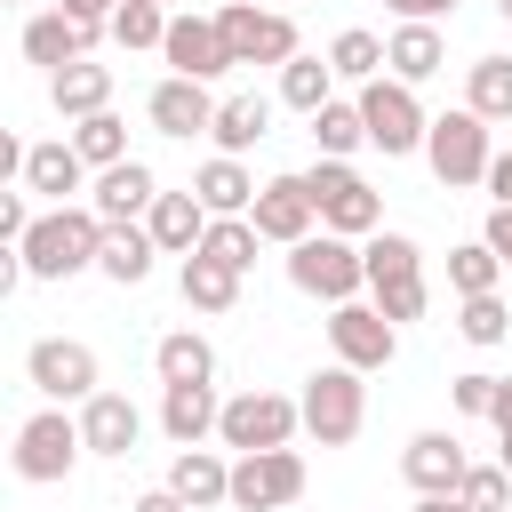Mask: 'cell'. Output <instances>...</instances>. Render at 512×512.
<instances>
[{
	"instance_id": "cell-1",
	"label": "cell",
	"mask_w": 512,
	"mask_h": 512,
	"mask_svg": "<svg viewBox=\"0 0 512 512\" xmlns=\"http://www.w3.org/2000/svg\"><path fill=\"white\" fill-rule=\"evenodd\" d=\"M24 272L32 280H72V272H96V256H104V216L88 208V200H72V208H40V224L24 232Z\"/></svg>"
},
{
	"instance_id": "cell-2",
	"label": "cell",
	"mask_w": 512,
	"mask_h": 512,
	"mask_svg": "<svg viewBox=\"0 0 512 512\" xmlns=\"http://www.w3.org/2000/svg\"><path fill=\"white\" fill-rule=\"evenodd\" d=\"M368 304L392 320V328H408V320H424L432 312V280H424V248L408 240V232H376L368 248Z\"/></svg>"
},
{
	"instance_id": "cell-3",
	"label": "cell",
	"mask_w": 512,
	"mask_h": 512,
	"mask_svg": "<svg viewBox=\"0 0 512 512\" xmlns=\"http://www.w3.org/2000/svg\"><path fill=\"white\" fill-rule=\"evenodd\" d=\"M216 32H224L232 72H240V64L288 72V64L304 56V48H296V16H288V8H264V0H224V8H216Z\"/></svg>"
},
{
	"instance_id": "cell-4",
	"label": "cell",
	"mask_w": 512,
	"mask_h": 512,
	"mask_svg": "<svg viewBox=\"0 0 512 512\" xmlns=\"http://www.w3.org/2000/svg\"><path fill=\"white\" fill-rule=\"evenodd\" d=\"M304 184H312L320 232H344V240H376V232H384V200H376V184H368L352 160H312Z\"/></svg>"
},
{
	"instance_id": "cell-5",
	"label": "cell",
	"mask_w": 512,
	"mask_h": 512,
	"mask_svg": "<svg viewBox=\"0 0 512 512\" xmlns=\"http://www.w3.org/2000/svg\"><path fill=\"white\" fill-rule=\"evenodd\" d=\"M296 400H304V432H312L320 448H352L360 424H368V384H360V368H344V360L312 368Z\"/></svg>"
},
{
	"instance_id": "cell-6",
	"label": "cell",
	"mask_w": 512,
	"mask_h": 512,
	"mask_svg": "<svg viewBox=\"0 0 512 512\" xmlns=\"http://www.w3.org/2000/svg\"><path fill=\"white\" fill-rule=\"evenodd\" d=\"M288 280L336 312V304H360V288H368V256H360L344 232H312V240L288 248Z\"/></svg>"
},
{
	"instance_id": "cell-7",
	"label": "cell",
	"mask_w": 512,
	"mask_h": 512,
	"mask_svg": "<svg viewBox=\"0 0 512 512\" xmlns=\"http://www.w3.org/2000/svg\"><path fill=\"white\" fill-rule=\"evenodd\" d=\"M424 168H432V176H440L448 192H464V184H488V168H496L488 120H480L472 104L440 112V120H432V136H424Z\"/></svg>"
},
{
	"instance_id": "cell-8",
	"label": "cell",
	"mask_w": 512,
	"mask_h": 512,
	"mask_svg": "<svg viewBox=\"0 0 512 512\" xmlns=\"http://www.w3.org/2000/svg\"><path fill=\"white\" fill-rule=\"evenodd\" d=\"M352 104H360V120H368V144H376L384 160H408V152H424V136H432V112L416 104V88H408V80H392V72H384V80H368Z\"/></svg>"
},
{
	"instance_id": "cell-9",
	"label": "cell",
	"mask_w": 512,
	"mask_h": 512,
	"mask_svg": "<svg viewBox=\"0 0 512 512\" xmlns=\"http://www.w3.org/2000/svg\"><path fill=\"white\" fill-rule=\"evenodd\" d=\"M296 432H304V400H288V392H232V400H224V424H216V440H224L232 456L288 448Z\"/></svg>"
},
{
	"instance_id": "cell-10",
	"label": "cell",
	"mask_w": 512,
	"mask_h": 512,
	"mask_svg": "<svg viewBox=\"0 0 512 512\" xmlns=\"http://www.w3.org/2000/svg\"><path fill=\"white\" fill-rule=\"evenodd\" d=\"M88 456V440H80V416H64V408H40V416H24L16 424V480H32V488H56V480H72V464Z\"/></svg>"
},
{
	"instance_id": "cell-11",
	"label": "cell",
	"mask_w": 512,
	"mask_h": 512,
	"mask_svg": "<svg viewBox=\"0 0 512 512\" xmlns=\"http://www.w3.org/2000/svg\"><path fill=\"white\" fill-rule=\"evenodd\" d=\"M24 384H32L48 408H64V400H96V392H104V368H96V352H88L80 336H40V344L24 352Z\"/></svg>"
},
{
	"instance_id": "cell-12",
	"label": "cell",
	"mask_w": 512,
	"mask_h": 512,
	"mask_svg": "<svg viewBox=\"0 0 512 512\" xmlns=\"http://www.w3.org/2000/svg\"><path fill=\"white\" fill-rule=\"evenodd\" d=\"M304 496V456L296 448H264V456H232V512H280Z\"/></svg>"
},
{
	"instance_id": "cell-13",
	"label": "cell",
	"mask_w": 512,
	"mask_h": 512,
	"mask_svg": "<svg viewBox=\"0 0 512 512\" xmlns=\"http://www.w3.org/2000/svg\"><path fill=\"white\" fill-rule=\"evenodd\" d=\"M328 352L368 376V368H392V360H400V328H392L376 304H336V312H328Z\"/></svg>"
},
{
	"instance_id": "cell-14",
	"label": "cell",
	"mask_w": 512,
	"mask_h": 512,
	"mask_svg": "<svg viewBox=\"0 0 512 512\" xmlns=\"http://www.w3.org/2000/svg\"><path fill=\"white\" fill-rule=\"evenodd\" d=\"M16 184H24L32 200H48V208H72V192H88V184H96V168L72 152V136H48V144H24Z\"/></svg>"
},
{
	"instance_id": "cell-15",
	"label": "cell",
	"mask_w": 512,
	"mask_h": 512,
	"mask_svg": "<svg viewBox=\"0 0 512 512\" xmlns=\"http://www.w3.org/2000/svg\"><path fill=\"white\" fill-rule=\"evenodd\" d=\"M248 224H256L272 248H296V240H312V224H320V208H312V184H304V176H264V192H256V208H248Z\"/></svg>"
},
{
	"instance_id": "cell-16",
	"label": "cell",
	"mask_w": 512,
	"mask_h": 512,
	"mask_svg": "<svg viewBox=\"0 0 512 512\" xmlns=\"http://www.w3.org/2000/svg\"><path fill=\"white\" fill-rule=\"evenodd\" d=\"M464 472H472V456H464L456 432H416V440L400 448V480H408L416 496H456Z\"/></svg>"
},
{
	"instance_id": "cell-17",
	"label": "cell",
	"mask_w": 512,
	"mask_h": 512,
	"mask_svg": "<svg viewBox=\"0 0 512 512\" xmlns=\"http://www.w3.org/2000/svg\"><path fill=\"white\" fill-rule=\"evenodd\" d=\"M160 56H168V72H176V80H224V72H232L216 16H168V40H160Z\"/></svg>"
},
{
	"instance_id": "cell-18",
	"label": "cell",
	"mask_w": 512,
	"mask_h": 512,
	"mask_svg": "<svg viewBox=\"0 0 512 512\" xmlns=\"http://www.w3.org/2000/svg\"><path fill=\"white\" fill-rule=\"evenodd\" d=\"M216 104H224V96H208V80H176V72H168V80L144 96V120H152L160 136H184V144H192V136L216 128Z\"/></svg>"
},
{
	"instance_id": "cell-19",
	"label": "cell",
	"mask_w": 512,
	"mask_h": 512,
	"mask_svg": "<svg viewBox=\"0 0 512 512\" xmlns=\"http://www.w3.org/2000/svg\"><path fill=\"white\" fill-rule=\"evenodd\" d=\"M96 40H104V24H80V16H64V8H48V16H32V24H24V64H40V72L56 80V72H64V64H80Z\"/></svg>"
},
{
	"instance_id": "cell-20",
	"label": "cell",
	"mask_w": 512,
	"mask_h": 512,
	"mask_svg": "<svg viewBox=\"0 0 512 512\" xmlns=\"http://www.w3.org/2000/svg\"><path fill=\"white\" fill-rule=\"evenodd\" d=\"M80 440H88V456H136V440H144V408L128 400V392H96V400H80Z\"/></svg>"
},
{
	"instance_id": "cell-21",
	"label": "cell",
	"mask_w": 512,
	"mask_h": 512,
	"mask_svg": "<svg viewBox=\"0 0 512 512\" xmlns=\"http://www.w3.org/2000/svg\"><path fill=\"white\" fill-rule=\"evenodd\" d=\"M152 200H160V176H152L144 160H120V168H104V176L88 184V208H96L104 224H144Z\"/></svg>"
},
{
	"instance_id": "cell-22",
	"label": "cell",
	"mask_w": 512,
	"mask_h": 512,
	"mask_svg": "<svg viewBox=\"0 0 512 512\" xmlns=\"http://www.w3.org/2000/svg\"><path fill=\"white\" fill-rule=\"evenodd\" d=\"M208 224H216V216L200 208V192H192V184H184V192H160V200H152V216H144V232H152V240H160V256H176V264H184V256H200Z\"/></svg>"
},
{
	"instance_id": "cell-23",
	"label": "cell",
	"mask_w": 512,
	"mask_h": 512,
	"mask_svg": "<svg viewBox=\"0 0 512 512\" xmlns=\"http://www.w3.org/2000/svg\"><path fill=\"white\" fill-rule=\"evenodd\" d=\"M216 424H224L216 384H160V432H168L176 448H200Z\"/></svg>"
},
{
	"instance_id": "cell-24",
	"label": "cell",
	"mask_w": 512,
	"mask_h": 512,
	"mask_svg": "<svg viewBox=\"0 0 512 512\" xmlns=\"http://www.w3.org/2000/svg\"><path fill=\"white\" fill-rule=\"evenodd\" d=\"M192 192H200V208H208V216H248L264 184L248 176V160H232V152H208V160L192 168Z\"/></svg>"
},
{
	"instance_id": "cell-25",
	"label": "cell",
	"mask_w": 512,
	"mask_h": 512,
	"mask_svg": "<svg viewBox=\"0 0 512 512\" xmlns=\"http://www.w3.org/2000/svg\"><path fill=\"white\" fill-rule=\"evenodd\" d=\"M168 488H176L192 512H216V504H232V464H224L216 448H176Z\"/></svg>"
},
{
	"instance_id": "cell-26",
	"label": "cell",
	"mask_w": 512,
	"mask_h": 512,
	"mask_svg": "<svg viewBox=\"0 0 512 512\" xmlns=\"http://www.w3.org/2000/svg\"><path fill=\"white\" fill-rule=\"evenodd\" d=\"M152 264H160V240H152L144 224H104V256H96V272H104L112 288H144Z\"/></svg>"
},
{
	"instance_id": "cell-27",
	"label": "cell",
	"mask_w": 512,
	"mask_h": 512,
	"mask_svg": "<svg viewBox=\"0 0 512 512\" xmlns=\"http://www.w3.org/2000/svg\"><path fill=\"white\" fill-rule=\"evenodd\" d=\"M440 64H448V40H440V24H400V32L384 40V72H392V80H408V88H424Z\"/></svg>"
},
{
	"instance_id": "cell-28",
	"label": "cell",
	"mask_w": 512,
	"mask_h": 512,
	"mask_svg": "<svg viewBox=\"0 0 512 512\" xmlns=\"http://www.w3.org/2000/svg\"><path fill=\"white\" fill-rule=\"evenodd\" d=\"M48 104H56L64 120H88V112H112V64H96V56H80V64H64V72L48 80Z\"/></svg>"
},
{
	"instance_id": "cell-29",
	"label": "cell",
	"mask_w": 512,
	"mask_h": 512,
	"mask_svg": "<svg viewBox=\"0 0 512 512\" xmlns=\"http://www.w3.org/2000/svg\"><path fill=\"white\" fill-rule=\"evenodd\" d=\"M208 136H216V152H232V160H240V152H256V144L272 136V96H256V88L224 96V104H216V128H208Z\"/></svg>"
},
{
	"instance_id": "cell-30",
	"label": "cell",
	"mask_w": 512,
	"mask_h": 512,
	"mask_svg": "<svg viewBox=\"0 0 512 512\" xmlns=\"http://www.w3.org/2000/svg\"><path fill=\"white\" fill-rule=\"evenodd\" d=\"M152 376L160 384H216V344L200 328H168L152 344Z\"/></svg>"
},
{
	"instance_id": "cell-31",
	"label": "cell",
	"mask_w": 512,
	"mask_h": 512,
	"mask_svg": "<svg viewBox=\"0 0 512 512\" xmlns=\"http://www.w3.org/2000/svg\"><path fill=\"white\" fill-rule=\"evenodd\" d=\"M176 288H184L192 312H232V304H240V272L216 264V256H184V264H176Z\"/></svg>"
},
{
	"instance_id": "cell-32",
	"label": "cell",
	"mask_w": 512,
	"mask_h": 512,
	"mask_svg": "<svg viewBox=\"0 0 512 512\" xmlns=\"http://www.w3.org/2000/svg\"><path fill=\"white\" fill-rule=\"evenodd\" d=\"M280 104L304 112V120H312L320 104H336V64H328V56H296V64L280 72Z\"/></svg>"
},
{
	"instance_id": "cell-33",
	"label": "cell",
	"mask_w": 512,
	"mask_h": 512,
	"mask_svg": "<svg viewBox=\"0 0 512 512\" xmlns=\"http://www.w3.org/2000/svg\"><path fill=\"white\" fill-rule=\"evenodd\" d=\"M72 152L104 176V168H120L128 160V120L120 112H88V120H72Z\"/></svg>"
},
{
	"instance_id": "cell-34",
	"label": "cell",
	"mask_w": 512,
	"mask_h": 512,
	"mask_svg": "<svg viewBox=\"0 0 512 512\" xmlns=\"http://www.w3.org/2000/svg\"><path fill=\"white\" fill-rule=\"evenodd\" d=\"M464 104L496 128V120H512V56H480L472 72H464Z\"/></svg>"
},
{
	"instance_id": "cell-35",
	"label": "cell",
	"mask_w": 512,
	"mask_h": 512,
	"mask_svg": "<svg viewBox=\"0 0 512 512\" xmlns=\"http://www.w3.org/2000/svg\"><path fill=\"white\" fill-rule=\"evenodd\" d=\"M312 144H320V160H352L360 144H368V120H360V104H320L312 112Z\"/></svg>"
},
{
	"instance_id": "cell-36",
	"label": "cell",
	"mask_w": 512,
	"mask_h": 512,
	"mask_svg": "<svg viewBox=\"0 0 512 512\" xmlns=\"http://www.w3.org/2000/svg\"><path fill=\"white\" fill-rule=\"evenodd\" d=\"M496 280H504V264H496V248H488V240L448 248V288H456V304H464V296H496Z\"/></svg>"
},
{
	"instance_id": "cell-37",
	"label": "cell",
	"mask_w": 512,
	"mask_h": 512,
	"mask_svg": "<svg viewBox=\"0 0 512 512\" xmlns=\"http://www.w3.org/2000/svg\"><path fill=\"white\" fill-rule=\"evenodd\" d=\"M328 64H336V80H360V88H368V80H384V40L352 24V32L328 40Z\"/></svg>"
},
{
	"instance_id": "cell-38",
	"label": "cell",
	"mask_w": 512,
	"mask_h": 512,
	"mask_svg": "<svg viewBox=\"0 0 512 512\" xmlns=\"http://www.w3.org/2000/svg\"><path fill=\"white\" fill-rule=\"evenodd\" d=\"M256 248H264V232H256L248 216H216V224H208V240H200V256H216V264H232V272H248V264H256Z\"/></svg>"
},
{
	"instance_id": "cell-39",
	"label": "cell",
	"mask_w": 512,
	"mask_h": 512,
	"mask_svg": "<svg viewBox=\"0 0 512 512\" xmlns=\"http://www.w3.org/2000/svg\"><path fill=\"white\" fill-rule=\"evenodd\" d=\"M112 40L120 48H160L168 40V8L160 0H120L112 8Z\"/></svg>"
},
{
	"instance_id": "cell-40",
	"label": "cell",
	"mask_w": 512,
	"mask_h": 512,
	"mask_svg": "<svg viewBox=\"0 0 512 512\" xmlns=\"http://www.w3.org/2000/svg\"><path fill=\"white\" fill-rule=\"evenodd\" d=\"M456 336H464V344H480V352H488V344H504V336H512V312H504V296H464V312H456Z\"/></svg>"
},
{
	"instance_id": "cell-41",
	"label": "cell",
	"mask_w": 512,
	"mask_h": 512,
	"mask_svg": "<svg viewBox=\"0 0 512 512\" xmlns=\"http://www.w3.org/2000/svg\"><path fill=\"white\" fill-rule=\"evenodd\" d=\"M456 496H464L472 512H512V472H504V464H472Z\"/></svg>"
},
{
	"instance_id": "cell-42",
	"label": "cell",
	"mask_w": 512,
	"mask_h": 512,
	"mask_svg": "<svg viewBox=\"0 0 512 512\" xmlns=\"http://www.w3.org/2000/svg\"><path fill=\"white\" fill-rule=\"evenodd\" d=\"M496 384H504V376H488V368H464V376H448V400H456V416H496Z\"/></svg>"
},
{
	"instance_id": "cell-43",
	"label": "cell",
	"mask_w": 512,
	"mask_h": 512,
	"mask_svg": "<svg viewBox=\"0 0 512 512\" xmlns=\"http://www.w3.org/2000/svg\"><path fill=\"white\" fill-rule=\"evenodd\" d=\"M488 424H496V464L512 472V376L496 384V416H488Z\"/></svg>"
},
{
	"instance_id": "cell-44",
	"label": "cell",
	"mask_w": 512,
	"mask_h": 512,
	"mask_svg": "<svg viewBox=\"0 0 512 512\" xmlns=\"http://www.w3.org/2000/svg\"><path fill=\"white\" fill-rule=\"evenodd\" d=\"M480 240L496 248V264L512 272V208H488V224H480Z\"/></svg>"
},
{
	"instance_id": "cell-45",
	"label": "cell",
	"mask_w": 512,
	"mask_h": 512,
	"mask_svg": "<svg viewBox=\"0 0 512 512\" xmlns=\"http://www.w3.org/2000/svg\"><path fill=\"white\" fill-rule=\"evenodd\" d=\"M400 24H440V16H456V0H384Z\"/></svg>"
},
{
	"instance_id": "cell-46",
	"label": "cell",
	"mask_w": 512,
	"mask_h": 512,
	"mask_svg": "<svg viewBox=\"0 0 512 512\" xmlns=\"http://www.w3.org/2000/svg\"><path fill=\"white\" fill-rule=\"evenodd\" d=\"M128 512H192V504H184V496H176V488H168V480H160V488H144V496H136V504H128Z\"/></svg>"
},
{
	"instance_id": "cell-47",
	"label": "cell",
	"mask_w": 512,
	"mask_h": 512,
	"mask_svg": "<svg viewBox=\"0 0 512 512\" xmlns=\"http://www.w3.org/2000/svg\"><path fill=\"white\" fill-rule=\"evenodd\" d=\"M56 8L80 16V24H104V32H112V8H120V0H56Z\"/></svg>"
},
{
	"instance_id": "cell-48",
	"label": "cell",
	"mask_w": 512,
	"mask_h": 512,
	"mask_svg": "<svg viewBox=\"0 0 512 512\" xmlns=\"http://www.w3.org/2000/svg\"><path fill=\"white\" fill-rule=\"evenodd\" d=\"M488 192H496V208H512V152H496V168H488Z\"/></svg>"
},
{
	"instance_id": "cell-49",
	"label": "cell",
	"mask_w": 512,
	"mask_h": 512,
	"mask_svg": "<svg viewBox=\"0 0 512 512\" xmlns=\"http://www.w3.org/2000/svg\"><path fill=\"white\" fill-rule=\"evenodd\" d=\"M416 512H472L464 496H416Z\"/></svg>"
},
{
	"instance_id": "cell-50",
	"label": "cell",
	"mask_w": 512,
	"mask_h": 512,
	"mask_svg": "<svg viewBox=\"0 0 512 512\" xmlns=\"http://www.w3.org/2000/svg\"><path fill=\"white\" fill-rule=\"evenodd\" d=\"M496 8H504V16H512V0H496Z\"/></svg>"
},
{
	"instance_id": "cell-51",
	"label": "cell",
	"mask_w": 512,
	"mask_h": 512,
	"mask_svg": "<svg viewBox=\"0 0 512 512\" xmlns=\"http://www.w3.org/2000/svg\"><path fill=\"white\" fill-rule=\"evenodd\" d=\"M280 8H296V0H280Z\"/></svg>"
},
{
	"instance_id": "cell-52",
	"label": "cell",
	"mask_w": 512,
	"mask_h": 512,
	"mask_svg": "<svg viewBox=\"0 0 512 512\" xmlns=\"http://www.w3.org/2000/svg\"><path fill=\"white\" fill-rule=\"evenodd\" d=\"M160 8H168V0H160Z\"/></svg>"
}]
</instances>
